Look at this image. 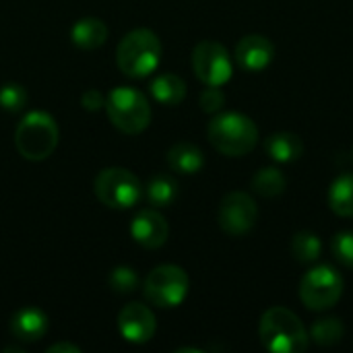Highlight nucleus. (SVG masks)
Listing matches in <instances>:
<instances>
[{
  "label": "nucleus",
  "mask_w": 353,
  "mask_h": 353,
  "mask_svg": "<svg viewBox=\"0 0 353 353\" xmlns=\"http://www.w3.org/2000/svg\"><path fill=\"white\" fill-rule=\"evenodd\" d=\"M10 333L14 339L23 343L39 341L48 333V316L39 308H33V306L21 308L10 319Z\"/></svg>",
  "instance_id": "nucleus-14"
},
{
  "label": "nucleus",
  "mask_w": 353,
  "mask_h": 353,
  "mask_svg": "<svg viewBox=\"0 0 353 353\" xmlns=\"http://www.w3.org/2000/svg\"><path fill=\"white\" fill-rule=\"evenodd\" d=\"M352 157H353V149H352Z\"/></svg>",
  "instance_id": "nucleus-30"
},
{
  "label": "nucleus",
  "mask_w": 353,
  "mask_h": 353,
  "mask_svg": "<svg viewBox=\"0 0 353 353\" xmlns=\"http://www.w3.org/2000/svg\"><path fill=\"white\" fill-rule=\"evenodd\" d=\"M292 254L298 263H314L319 261L321 256V248H323V242L316 234L312 232H298L294 238H292Z\"/></svg>",
  "instance_id": "nucleus-23"
},
{
  "label": "nucleus",
  "mask_w": 353,
  "mask_h": 353,
  "mask_svg": "<svg viewBox=\"0 0 353 353\" xmlns=\"http://www.w3.org/2000/svg\"><path fill=\"white\" fill-rule=\"evenodd\" d=\"M58 145L56 120L46 112H29L14 130V147L29 161L48 159Z\"/></svg>",
  "instance_id": "nucleus-4"
},
{
  "label": "nucleus",
  "mask_w": 353,
  "mask_h": 353,
  "mask_svg": "<svg viewBox=\"0 0 353 353\" xmlns=\"http://www.w3.org/2000/svg\"><path fill=\"white\" fill-rule=\"evenodd\" d=\"M267 155L277 163H294L304 155V141L296 132H275L265 141Z\"/></svg>",
  "instance_id": "nucleus-15"
},
{
  "label": "nucleus",
  "mask_w": 353,
  "mask_h": 353,
  "mask_svg": "<svg viewBox=\"0 0 353 353\" xmlns=\"http://www.w3.org/2000/svg\"><path fill=\"white\" fill-rule=\"evenodd\" d=\"M161 41L151 29H134L126 33L116 50L118 68L132 79H145L159 66Z\"/></svg>",
  "instance_id": "nucleus-3"
},
{
  "label": "nucleus",
  "mask_w": 353,
  "mask_h": 353,
  "mask_svg": "<svg viewBox=\"0 0 353 353\" xmlns=\"http://www.w3.org/2000/svg\"><path fill=\"white\" fill-rule=\"evenodd\" d=\"M343 296V277L331 265L312 267L300 281V300L312 312L333 308Z\"/></svg>",
  "instance_id": "nucleus-7"
},
{
  "label": "nucleus",
  "mask_w": 353,
  "mask_h": 353,
  "mask_svg": "<svg viewBox=\"0 0 353 353\" xmlns=\"http://www.w3.org/2000/svg\"><path fill=\"white\" fill-rule=\"evenodd\" d=\"M110 122L124 134H139L151 122V105L145 93L132 87H116L105 97Z\"/></svg>",
  "instance_id": "nucleus-5"
},
{
  "label": "nucleus",
  "mask_w": 353,
  "mask_h": 353,
  "mask_svg": "<svg viewBox=\"0 0 353 353\" xmlns=\"http://www.w3.org/2000/svg\"><path fill=\"white\" fill-rule=\"evenodd\" d=\"M108 283L118 294H130L139 288V277H137L134 269H130V267H116V269H112Z\"/></svg>",
  "instance_id": "nucleus-24"
},
{
  "label": "nucleus",
  "mask_w": 353,
  "mask_h": 353,
  "mask_svg": "<svg viewBox=\"0 0 353 353\" xmlns=\"http://www.w3.org/2000/svg\"><path fill=\"white\" fill-rule=\"evenodd\" d=\"M188 288L190 279L182 267L159 265L147 275L143 294L157 308H176L186 300Z\"/></svg>",
  "instance_id": "nucleus-8"
},
{
  "label": "nucleus",
  "mask_w": 353,
  "mask_h": 353,
  "mask_svg": "<svg viewBox=\"0 0 353 353\" xmlns=\"http://www.w3.org/2000/svg\"><path fill=\"white\" fill-rule=\"evenodd\" d=\"M145 196L153 207H170L178 199V182L172 176H153L145 186Z\"/></svg>",
  "instance_id": "nucleus-21"
},
{
  "label": "nucleus",
  "mask_w": 353,
  "mask_h": 353,
  "mask_svg": "<svg viewBox=\"0 0 353 353\" xmlns=\"http://www.w3.org/2000/svg\"><path fill=\"white\" fill-rule=\"evenodd\" d=\"M238 66L246 72H261L275 60V46L269 37L250 33L244 35L234 50Z\"/></svg>",
  "instance_id": "nucleus-12"
},
{
  "label": "nucleus",
  "mask_w": 353,
  "mask_h": 353,
  "mask_svg": "<svg viewBox=\"0 0 353 353\" xmlns=\"http://www.w3.org/2000/svg\"><path fill=\"white\" fill-rule=\"evenodd\" d=\"M151 95L155 97V101H159L163 105H178L186 97V83L182 77H178L174 72H163L153 79Z\"/></svg>",
  "instance_id": "nucleus-18"
},
{
  "label": "nucleus",
  "mask_w": 353,
  "mask_h": 353,
  "mask_svg": "<svg viewBox=\"0 0 353 353\" xmlns=\"http://www.w3.org/2000/svg\"><path fill=\"white\" fill-rule=\"evenodd\" d=\"M192 70L201 83L221 87L234 74L232 56L219 41L205 39L196 43L192 50Z\"/></svg>",
  "instance_id": "nucleus-9"
},
{
  "label": "nucleus",
  "mask_w": 353,
  "mask_h": 353,
  "mask_svg": "<svg viewBox=\"0 0 353 353\" xmlns=\"http://www.w3.org/2000/svg\"><path fill=\"white\" fill-rule=\"evenodd\" d=\"M225 105V93L219 87L207 85V89L201 93V108L207 114H219Z\"/></svg>",
  "instance_id": "nucleus-27"
},
{
  "label": "nucleus",
  "mask_w": 353,
  "mask_h": 353,
  "mask_svg": "<svg viewBox=\"0 0 353 353\" xmlns=\"http://www.w3.org/2000/svg\"><path fill=\"white\" fill-rule=\"evenodd\" d=\"M48 352H52V353H56V352L79 353L81 350H79L77 345H70V343H56V345H50V347H48Z\"/></svg>",
  "instance_id": "nucleus-29"
},
{
  "label": "nucleus",
  "mask_w": 353,
  "mask_h": 353,
  "mask_svg": "<svg viewBox=\"0 0 353 353\" xmlns=\"http://www.w3.org/2000/svg\"><path fill=\"white\" fill-rule=\"evenodd\" d=\"M217 221H219V228L228 236H234V238L244 236L256 225L259 207L248 192L234 190L221 199V205L217 211Z\"/></svg>",
  "instance_id": "nucleus-10"
},
{
  "label": "nucleus",
  "mask_w": 353,
  "mask_h": 353,
  "mask_svg": "<svg viewBox=\"0 0 353 353\" xmlns=\"http://www.w3.org/2000/svg\"><path fill=\"white\" fill-rule=\"evenodd\" d=\"M252 190L259 194V196H265V199H275V196H281L288 188V178L285 174L279 170V168H263L259 170L254 176H252V182H250Z\"/></svg>",
  "instance_id": "nucleus-20"
},
{
  "label": "nucleus",
  "mask_w": 353,
  "mask_h": 353,
  "mask_svg": "<svg viewBox=\"0 0 353 353\" xmlns=\"http://www.w3.org/2000/svg\"><path fill=\"white\" fill-rule=\"evenodd\" d=\"M70 39L81 50H95L105 43L108 39V27L101 19L85 17L79 19L70 29Z\"/></svg>",
  "instance_id": "nucleus-17"
},
{
  "label": "nucleus",
  "mask_w": 353,
  "mask_h": 353,
  "mask_svg": "<svg viewBox=\"0 0 353 353\" xmlns=\"http://www.w3.org/2000/svg\"><path fill=\"white\" fill-rule=\"evenodd\" d=\"M329 207L339 217H353V174H341L329 188Z\"/></svg>",
  "instance_id": "nucleus-19"
},
{
  "label": "nucleus",
  "mask_w": 353,
  "mask_h": 353,
  "mask_svg": "<svg viewBox=\"0 0 353 353\" xmlns=\"http://www.w3.org/2000/svg\"><path fill=\"white\" fill-rule=\"evenodd\" d=\"M207 137L219 153L228 157H242L256 147L259 128L246 114L223 112L215 114V118L209 122Z\"/></svg>",
  "instance_id": "nucleus-2"
},
{
  "label": "nucleus",
  "mask_w": 353,
  "mask_h": 353,
  "mask_svg": "<svg viewBox=\"0 0 353 353\" xmlns=\"http://www.w3.org/2000/svg\"><path fill=\"white\" fill-rule=\"evenodd\" d=\"M81 105H83L85 110H89V112H97L99 108H103V105H105V101H103V95H101L97 89H89V91H85V93H83V97H81Z\"/></svg>",
  "instance_id": "nucleus-28"
},
{
  "label": "nucleus",
  "mask_w": 353,
  "mask_h": 353,
  "mask_svg": "<svg viewBox=\"0 0 353 353\" xmlns=\"http://www.w3.org/2000/svg\"><path fill=\"white\" fill-rule=\"evenodd\" d=\"M27 105V91L17 83L0 87V108L6 112H21Z\"/></svg>",
  "instance_id": "nucleus-25"
},
{
  "label": "nucleus",
  "mask_w": 353,
  "mask_h": 353,
  "mask_svg": "<svg viewBox=\"0 0 353 353\" xmlns=\"http://www.w3.org/2000/svg\"><path fill=\"white\" fill-rule=\"evenodd\" d=\"M155 314L141 302L126 304L118 314V331L128 343H147L155 335Z\"/></svg>",
  "instance_id": "nucleus-11"
},
{
  "label": "nucleus",
  "mask_w": 353,
  "mask_h": 353,
  "mask_svg": "<svg viewBox=\"0 0 353 353\" xmlns=\"http://www.w3.org/2000/svg\"><path fill=\"white\" fill-rule=\"evenodd\" d=\"M99 203L110 209H130L143 199L141 180L124 168H105L93 180Z\"/></svg>",
  "instance_id": "nucleus-6"
},
{
  "label": "nucleus",
  "mask_w": 353,
  "mask_h": 353,
  "mask_svg": "<svg viewBox=\"0 0 353 353\" xmlns=\"http://www.w3.org/2000/svg\"><path fill=\"white\" fill-rule=\"evenodd\" d=\"M331 250L335 254V259L347 267L353 269V232H339L333 236V242H331Z\"/></svg>",
  "instance_id": "nucleus-26"
},
{
  "label": "nucleus",
  "mask_w": 353,
  "mask_h": 353,
  "mask_svg": "<svg viewBox=\"0 0 353 353\" xmlns=\"http://www.w3.org/2000/svg\"><path fill=\"white\" fill-rule=\"evenodd\" d=\"M259 335L271 353H302L310 343L304 323L285 306H273L261 316Z\"/></svg>",
  "instance_id": "nucleus-1"
},
{
  "label": "nucleus",
  "mask_w": 353,
  "mask_h": 353,
  "mask_svg": "<svg viewBox=\"0 0 353 353\" xmlns=\"http://www.w3.org/2000/svg\"><path fill=\"white\" fill-rule=\"evenodd\" d=\"M168 165L176 174L192 176L199 174L205 165V155L203 151L192 145V143H176L168 151Z\"/></svg>",
  "instance_id": "nucleus-16"
},
{
  "label": "nucleus",
  "mask_w": 353,
  "mask_h": 353,
  "mask_svg": "<svg viewBox=\"0 0 353 353\" xmlns=\"http://www.w3.org/2000/svg\"><path fill=\"white\" fill-rule=\"evenodd\" d=\"M168 234H170V225L165 217L155 209L139 211L130 223V236L134 238V242L149 250L161 248L168 242Z\"/></svg>",
  "instance_id": "nucleus-13"
},
{
  "label": "nucleus",
  "mask_w": 353,
  "mask_h": 353,
  "mask_svg": "<svg viewBox=\"0 0 353 353\" xmlns=\"http://www.w3.org/2000/svg\"><path fill=\"white\" fill-rule=\"evenodd\" d=\"M343 335H345V327H343L341 319H335V316L319 319L310 329V339L321 347L337 345L343 339Z\"/></svg>",
  "instance_id": "nucleus-22"
}]
</instances>
